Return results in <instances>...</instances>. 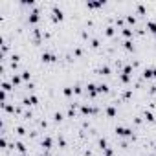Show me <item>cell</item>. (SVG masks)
I'll list each match as a JSON object with an SVG mask.
<instances>
[{
	"label": "cell",
	"instance_id": "1",
	"mask_svg": "<svg viewBox=\"0 0 156 156\" xmlns=\"http://www.w3.org/2000/svg\"><path fill=\"white\" fill-rule=\"evenodd\" d=\"M39 59H41V62H44V64H55V62H57V59H59V55H57V53H53V51L42 50Z\"/></svg>",
	"mask_w": 156,
	"mask_h": 156
},
{
	"label": "cell",
	"instance_id": "2",
	"mask_svg": "<svg viewBox=\"0 0 156 156\" xmlns=\"http://www.w3.org/2000/svg\"><path fill=\"white\" fill-rule=\"evenodd\" d=\"M79 108H81V114L83 116H92V114H99V108L98 107H92V105H79Z\"/></svg>",
	"mask_w": 156,
	"mask_h": 156
},
{
	"label": "cell",
	"instance_id": "3",
	"mask_svg": "<svg viewBox=\"0 0 156 156\" xmlns=\"http://www.w3.org/2000/svg\"><path fill=\"white\" fill-rule=\"evenodd\" d=\"M114 134L119 136V138H129V136H132V129H129V127H116Z\"/></svg>",
	"mask_w": 156,
	"mask_h": 156
},
{
	"label": "cell",
	"instance_id": "4",
	"mask_svg": "<svg viewBox=\"0 0 156 156\" xmlns=\"http://www.w3.org/2000/svg\"><path fill=\"white\" fill-rule=\"evenodd\" d=\"M51 147H53V138H51V136H44V138L41 140V149L50 151Z\"/></svg>",
	"mask_w": 156,
	"mask_h": 156
},
{
	"label": "cell",
	"instance_id": "5",
	"mask_svg": "<svg viewBox=\"0 0 156 156\" xmlns=\"http://www.w3.org/2000/svg\"><path fill=\"white\" fill-rule=\"evenodd\" d=\"M121 35H123L127 41H132V37H134V28H130V26H123V28H121Z\"/></svg>",
	"mask_w": 156,
	"mask_h": 156
},
{
	"label": "cell",
	"instance_id": "6",
	"mask_svg": "<svg viewBox=\"0 0 156 156\" xmlns=\"http://www.w3.org/2000/svg\"><path fill=\"white\" fill-rule=\"evenodd\" d=\"M13 145H15L17 152H20V154H26V152H28V149H26V145H24V141H22V140H15V141H13Z\"/></svg>",
	"mask_w": 156,
	"mask_h": 156
},
{
	"label": "cell",
	"instance_id": "7",
	"mask_svg": "<svg viewBox=\"0 0 156 156\" xmlns=\"http://www.w3.org/2000/svg\"><path fill=\"white\" fill-rule=\"evenodd\" d=\"M87 92H88V96L90 98H96L98 96V85H94V83H87Z\"/></svg>",
	"mask_w": 156,
	"mask_h": 156
},
{
	"label": "cell",
	"instance_id": "8",
	"mask_svg": "<svg viewBox=\"0 0 156 156\" xmlns=\"http://www.w3.org/2000/svg\"><path fill=\"white\" fill-rule=\"evenodd\" d=\"M110 73H112V70H110L108 64H103V66L96 72V75H101V77H103V75H110Z\"/></svg>",
	"mask_w": 156,
	"mask_h": 156
},
{
	"label": "cell",
	"instance_id": "9",
	"mask_svg": "<svg viewBox=\"0 0 156 156\" xmlns=\"http://www.w3.org/2000/svg\"><path fill=\"white\" fill-rule=\"evenodd\" d=\"M145 28L149 30L151 35H156V22H154V20H149V19H147V20H145Z\"/></svg>",
	"mask_w": 156,
	"mask_h": 156
},
{
	"label": "cell",
	"instance_id": "10",
	"mask_svg": "<svg viewBox=\"0 0 156 156\" xmlns=\"http://www.w3.org/2000/svg\"><path fill=\"white\" fill-rule=\"evenodd\" d=\"M105 35H107L108 39H114V35H116V28H114L112 24H108V26H105Z\"/></svg>",
	"mask_w": 156,
	"mask_h": 156
},
{
	"label": "cell",
	"instance_id": "11",
	"mask_svg": "<svg viewBox=\"0 0 156 156\" xmlns=\"http://www.w3.org/2000/svg\"><path fill=\"white\" fill-rule=\"evenodd\" d=\"M121 44H123V50H127V51H134V50H136L134 41H123Z\"/></svg>",
	"mask_w": 156,
	"mask_h": 156
},
{
	"label": "cell",
	"instance_id": "12",
	"mask_svg": "<svg viewBox=\"0 0 156 156\" xmlns=\"http://www.w3.org/2000/svg\"><path fill=\"white\" fill-rule=\"evenodd\" d=\"M107 116L110 118V119H114V118H118V110H116V107H107Z\"/></svg>",
	"mask_w": 156,
	"mask_h": 156
},
{
	"label": "cell",
	"instance_id": "13",
	"mask_svg": "<svg viewBox=\"0 0 156 156\" xmlns=\"http://www.w3.org/2000/svg\"><path fill=\"white\" fill-rule=\"evenodd\" d=\"M141 77H143V79H151V77H154V68H145Z\"/></svg>",
	"mask_w": 156,
	"mask_h": 156
},
{
	"label": "cell",
	"instance_id": "14",
	"mask_svg": "<svg viewBox=\"0 0 156 156\" xmlns=\"http://www.w3.org/2000/svg\"><path fill=\"white\" fill-rule=\"evenodd\" d=\"M15 132H17V136H19V138H24V136L28 134V130H26L22 125H17V127H15Z\"/></svg>",
	"mask_w": 156,
	"mask_h": 156
},
{
	"label": "cell",
	"instance_id": "15",
	"mask_svg": "<svg viewBox=\"0 0 156 156\" xmlns=\"http://www.w3.org/2000/svg\"><path fill=\"white\" fill-rule=\"evenodd\" d=\"M143 118H145V121H149V123H154V121H156L154 114H152V112H149V110H145V112H143Z\"/></svg>",
	"mask_w": 156,
	"mask_h": 156
},
{
	"label": "cell",
	"instance_id": "16",
	"mask_svg": "<svg viewBox=\"0 0 156 156\" xmlns=\"http://www.w3.org/2000/svg\"><path fill=\"white\" fill-rule=\"evenodd\" d=\"M108 85H105V83H101V85H98V94H108Z\"/></svg>",
	"mask_w": 156,
	"mask_h": 156
},
{
	"label": "cell",
	"instance_id": "17",
	"mask_svg": "<svg viewBox=\"0 0 156 156\" xmlns=\"http://www.w3.org/2000/svg\"><path fill=\"white\" fill-rule=\"evenodd\" d=\"M62 96L64 98H72L73 96V87H64L62 88Z\"/></svg>",
	"mask_w": 156,
	"mask_h": 156
},
{
	"label": "cell",
	"instance_id": "18",
	"mask_svg": "<svg viewBox=\"0 0 156 156\" xmlns=\"http://www.w3.org/2000/svg\"><path fill=\"white\" fill-rule=\"evenodd\" d=\"M73 57H77V59L83 57V46H75L73 48Z\"/></svg>",
	"mask_w": 156,
	"mask_h": 156
},
{
	"label": "cell",
	"instance_id": "19",
	"mask_svg": "<svg viewBox=\"0 0 156 156\" xmlns=\"http://www.w3.org/2000/svg\"><path fill=\"white\" fill-rule=\"evenodd\" d=\"M103 152H105V156H114V151H112V147H107Z\"/></svg>",
	"mask_w": 156,
	"mask_h": 156
},
{
	"label": "cell",
	"instance_id": "20",
	"mask_svg": "<svg viewBox=\"0 0 156 156\" xmlns=\"http://www.w3.org/2000/svg\"><path fill=\"white\" fill-rule=\"evenodd\" d=\"M151 94H156V85H152V87H151Z\"/></svg>",
	"mask_w": 156,
	"mask_h": 156
},
{
	"label": "cell",
	"instance_id": "21",
	"mask_svg": "<svg viewBox=\"0 0 156 156\" xmlns=\"http://www.w3.org/2000/svg\"><path fill=\"white\" fill-rule=\"evenodd\" d=\"M154 77H156V68H154Z\"/></svg>",
	"mask_w": 156,
	"mask_h": 156
}]
</instances>
